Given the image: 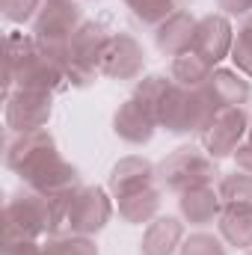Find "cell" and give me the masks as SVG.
I'll use <instances>...</instances> for the list:
<instances>
[{
    "instance_id": "7c38bea8",
    "label": "cell",
    "mask_w": 252,
    "mask_h": 255,
    "mask_svg": "<svg viewBox=\"0 0 252 255\" xmlns=\"http://www.w3.org/2000/svg\"><path fill=\"white\" fill-rule=\"evenodd\" d=\"M145 68V51L130 33H113L104 60H101V74L110 80H136Z\"/></svg>"
},
{
    "instance_id": "4316f807",
    "label": "cell",
    "mask_w": 252,
    "mask_h": 255,
    "mask_svg": "<svg viewBox=\"0 0 252 255\" xmlns=\"http://www.w3.org/2000/svg\"><path fill=\"white\" fill-rule=\"evenodd\" d=\"M45 0H0V9H3V18L12 21V24H30L39 9H42Z\"/></svg>"
},
{
    "instance_id": "83f0119b",
    "label": "cell",
    "mask_w": 252,
    "mask_h": 255,
    "mask_svg": "<svg viewBox=\"0 0 252 255\" xmlns=\"http://www.w3.org/2000/svg\"><path fill=\"white\" fill-rule=\"evenodd\" d=\"M223 15H252V0H217Z\"/></svg>"
},
{
    "instance_id": "9c48e42d",
    "label": "cell",
    "mask_w": 252,
    "mask_h": 255,
    "mask_svg": "<svg viewBox=\"0 0 252 255\" xmlns=\"http://www.w3.org/2000/svg\"><path fill=\"white\" fill-rule=\"evenodd\" d=\"M250 122L252 119L247 107H220L214 119L205 125V130L199 133V142L214 160L232 157L238 145L244 142V136L250 133Z\"/></svg>"
},
{
    "instance_id": "52a82bcc",
    "label": "cell",
    "mask_w": 252,
    "mask_h": 255,
    "mask_svg": "<svg viewBox=\"0 0 252 255\" xmlns=\"http://www.w3.org/2000/svg\"><path fill=\"white\" fill-rule=\"evenodd\" d=\"M110 30L101 21H83L80 30L74 33L71 45H68V60H65V80L77 89H86L95 83V77L101 74V60H104V48L110 42Z\"/></svg>"
},
{
    "instance_id": "3957f363",
    "label": "cell",
    "mask_w": 252,
    "mask_h": 255,
    "mask_svg": "<svg viewBox=\"0 0 252 255\" xmlns=\"http://www.w3.org/2000/svg\"><path fill=\"white\" fill-rule=\"evenodd\" d=\"M220 110V104L214 101L208 83L205 86H181L172 80L160 110H157V128L169 130V133H178V136H187V133H202L205 125L214 119V113Z\"/></svg>"
},
{
    "instance_id": "8992f818",
    "label": "cell",
    "mask_w": 252,
    "mask_h": 255,
    "mask_svg": "<svg viewBox=\"0 0 252 255\" xmlns=\"http://www.w3.org/2000/svg\"><path fill=\"white\" fill-rule=\"evenodd\" d=\"M217 175H220L217 160L205 148H196V145H178L157 163L160 187L175 196L193 190V187H202V184H214Z\"/></svg>"
},
{
    "instance_id": "e0dca14e",
    "label": "cell",
    "mask_w": 252,
    "mask_h": 255,
    "mask_svg": "<svg viewBox=\"0 0 252 255\" xmlns=\"http://www.w3.org/2000/svg\"><path fill=\"white\" fill-rule=\"evenodd\" d=\"M184 238V223L178 217H154L142 232L139 255H178Z\"/></svg>"
},
{
    "instance_id": "277c9868",
    "label": "cell",
    "mask_w": 252,
    "mask_h": 255,
    "mask_svg": "<svg viewBox=\"0 0 252 255\" xmlns=\"http://www.w3.org/2000/svg\"><path fill=\"white\" fill-rule=\"evenodd\" d=\"M51 235V199L33 187H18L3 208V247Z\"/></svg>"
},
{
    "instance_id": "5bb4252c",
    "label": "cell",
    "mask_w": 252,
    "mask_h": 255,
    "mask_svg": "<svg viewBox=\"0 0 252 255\" xmlns=\"http://www.w3.org/2000/svg\"><path fill=\"white\" fill-rule=\"evenodd\" d=\"M113 130L127 145H145V142H151V136L157 130V119L136 98H127L119 104V110L113 116Z\"/></svg>"
},
{
    "instance_id": "8fae6325",
    "label": "cell",
    "mask_w": 252,
    "mask_h": 255,
    "mask_svg": "<svg viewBox=\"0 0 252 255\" xmlns=\"http://www.w3.org/2000/svg\"><path fill=\"white\" fill-rule=\"evenodd\" d=\"M232 45H235V27L229 21V15L223 12H211L202 15L196 24V36H193V54H199L208 65L223 63L226 57H232Z\"/></svg>"
},
{
    "instance_id": "836d02e7",
    "label": "cell",
    "mask_w": 252,
    "mask_h": 255,
    "mask_svg": "<svg viewBox=\"0 0 252 255\" xmlns=\"http://www.w3.org/2000/svg\"><path fill=\"white\" fill-rule=\"evenodd\" d=\"M74 3H77V0H74Z\"/></svg>"
},
{
    "instance_id": "1f68e13d",
    "label": "cell",
    "mask_w": 252,
    "mask_h": 255,
    "mask_svg": "<svg viewBox=\"0 0 252 255\" xmlns=\"http://www.w3.org/2000/svg\"><path fill=\"white\" fill-rule=\"evenodd\" d=\"M247 255H252V250H247Z\"/></svg>"
},
{
    "instance_id": "d4e9b609",
    "label": "cell",
    "mask_w": 252,
    "mask_h": 255,
    "mask_svg": "<svg viewBox=\"0 0 252 255\" xmlns=\"http://www.w3.org/2000/svg\"><path fill=\"white\" fill-rule=\"evenodd\" d=\"M241 74H247L252 80V15L241 21V27L235 30V45H232V57H229Z\"/></svg>"
},
{
    "instance_id": "4dcf8cb0",
    "label": "cell",
    "mask_w": 252,
    "mask_h": 255,
    "mask_svg": "<svg viewBox=\"0 0 252 255\" xmlns=\"http://www.w3.org/2000/svg\"><path fill=\"white\" fill-rule=\"evenodd\" d=\"M247 136H250V142H252V122H250V133H247Z\"/></svg>"
},
{
    "instance_id": "9a60e30c",
    "label": "cell",
    "mask_w": 252,
    "mask_h": 255,
    "mask_svg": "<svg viewBox=\"0 0 252 255\" xmlns=\"http://www.w3.org/2000/svg\"><path fill=\"white\" fill-rule=\"evenodd\" d=\"M178 214H181L184 223L196 226V229H205V226L217 223L220 214H223L220 190L214 184H202V187H193V190L181 193L178 196Z\"/></svg>"
},
{
    "instance_id": "d6a6232c",
    "label": "cell",
    "mask_w": 252,
    "mask_h": 255,
    "mask_svg": "<svg viewBox=\"0 0 252 255\" xmlns=\"http://www.w3.org/2000/svg\"><path fill=\"white\" fill-rule=\"evenodd\" d=\"M181 3H184V0H181Z\"/></svg>"
},
{
    "instance_id": "d6986e66",
    "label": "cell",
    "mask_w": 252,
    "mask_h": 255,
    "mask_svg": "<svg viewBox=\"0 0 252 255\" xmlns=\"http://www.w3.org/2000/svg\"><path fill=\"white\" fill-rule=\"evenodd\" d=\"M220 238L235 250H252V211L250 208H223L217 220Z\"/></svg>"
},
{
    "instance_id": "44dd1931",
    "label": "cell",
    "mask_w": 252,
    "mask_h": 255,
    "mask_svg": "<svg viewBox=\"0 0 252 255\" xmlns=\"http://www.w3.org/2000/svg\"><path fill=\"white\" fill-rule=\"evenodd\" d=\"M211 74H214V65H208L199 54H193V51L175 57L172 65H169V77H172L175 83H181V86H190V89L205 86V83L211 80Z\"/></svg>"
},
{
    "instance_id": "2e32d148",
    "label": "cell",
    "mask_w": 252,
    "mask_h": 255,
    "mask_svg": "<svg viewBox=\"0 0 252 255\" xmlns=\"http://www.w3.org/2000/svg\"><path fill=\"white\" fill-rule=\"evenodd\" d=\"M196 24L199 18H193L187 9H178L175 15H169L157 30H154V45L160 54L166 57H181L193 48V36H196Z\"/></svg>"
},
{
    "instance_id": "ffe728a7",
    "label": "cell",
    "mask_w": 252,
    "mask_h": 255,
    "mask_svg": "<svg viewBox=\"0 0 252 255\" xmlns=\"http://www.w3.org/2000/svg\"><path fill=\"white\" fill-rule=\"evenodd\" d=\"M160 211V190L148 187V190L130 193L125 199H119V217L127 226H148Z\"/></svg>"
},
{
    "instance_id": "7a4b0ae2",
    "label": "cell",
    "mask_w": 252,
    "mask_h": 255,
    "mask_svg": "<svg viewBox=\"0 0 252 255\" xmlns=\"http://www.w3.org/2000/svg\"><path fill=\"white\" fill-rule=\"evenodd\" d=\"M6 65H3V83L6 95L15 89H39V92H60L68 86L65 80V63L45 54L33 33H18L12 30L6 36Z\"/></svg>"
},
{
    "instance_id": "5b68a950",
    "label": "cell",
    "mask_w": 252,
    "mask_h": 255,
    "mask_svg": "<svg viewBox=\"0 0 252 255\" xmlns=\"http://www.w3.org/2000/svg\"><path fill=\"white\" fill-rule=\"evenodd\" d=\"M83 15L80 6L74 0H45L39 15L33 18V39L39 42V48L57 60H68V45L74 39V33L80 30Z\"/></svg>"
},
{
    "instance_id": "7402d4cb",
    "label": "cell",
    "mask_w": 252,
    "mask_h": 255,
    "mask_svg": "<svg viewBox=\"0 0 252 255\" xmlns=\"http://www.w3.org/2000/svg\"><path fill=\"white\" fill-rule=\"evenodd\" d=\"M220 199H223V208H250L252 211V175L250 172H229L220 178L217 184Z\"/></svg>"
},
{
    "instance_id": "ba28073f",
    "label": "cell",
    "mask_w": 252,
    "mask_h": 255,
    "mask_svg": "<svg viewBox=\"0 0 252 255\" xmlns=\"http://www.w3.org/2000/svg\"><path fill=\"white\" fill-rule=\"evenodd\" d=\"M113 217V199L110 193L98 184L92 187H77L71 196V205H68V217H65V232L63 235H83V238H92L98 235Z\"/></svg>"
},
{
    "instance_id": "f546056e",
    "label": "cell",
    "mask_w": 252,
    "mask_h": 255,
    "mask_svg": "<svg viewBox=\"0 0 252 255\" xmlns=\"http://www.w3.org/2000/svg\"><path fill=\"white\" fill-rule=\"evenodd\" d=\"M232 157H235V163H238V169H241V172H250V175H252V142H250V139H247V142H241V145H238V151H235Z\"/></svg>"
},
{
    "instance_id": "30bf717a",
    "label": "cell",
    "mask_w": 252,
    "mask_h": 255,
    "mask_svg": "<svg viewBox=\"0 0 252 255\" xmlns=\"http://www.w3.org/2000/svg\"><path fill=\"white\" fill-rule=\"evenodd\" d=\"M54 110V95L39 92V89H15L6 95V110L3 119L12 133H33L45 130Z\"/></svg>"
},
{
    "instance_id": "f1b7e54d",
    "label": "cell",
    "mask_w": 252,
    "mask_h": 255,
    "mask_svg": "<svg viewBox=\"0 0 252 255\" xmlns=\"http://www.w3.org/2000/svg\"><path fill=\"white\" fill-rule=\"evenodd\" d=\"M3 255H45L39 241H24V244H9L3 247Z\"/></svg>"
},
{
    "instance_id": "ac0fdd59",
    "label": "cell",
    "mask_w": 252,
    "mask_h": 255,
    "mask_svg": "<svg viewBox=\"0 0 252 255\" xmlns=\"http://www.w3.org/2000/svg\"><path fill=\"white\" fill-rule=\"evenodd\" d=\"M208 89H211V95L220 107H244L252 98L250 80L238 68H214V74L208 80Z\"/></svg>"
},
{
    "instance_id": "cb8c5ba5",
    "label": "cell",
    "mask_w": 252,
    "mask_h": 255,
    "mask_svg": "<svg viewBox=\"0 0 252 255\" xmlns=\"http://www.w3.org/2000/svg\"><path fill=\"white\" fill-rule=\"evenodd\" d=\"M45 255H98V247L92 238L83 235H51L42 244Z\"/></svg>"
},
{
    "instance_id": "484cf974",
    "label": "cell",
    "mask_w": 252,
    "mask_h": 255,
    "mask_svg": "<svg viewBox=\"0 0 252 255\" xmlns=\"http://www.w3.org/2000/svg\"><path fill=\"white\" fill-rule=\"evenodd\" d=\"M178 255H226V247L220 238H214L208 232H193L184 238Z\"/></svg>"
},
{
    "instance_id": "603a6c76",
    "label": "cell",
    "mask_w": 252,
    "mask_h": 255,
    "mask_svg": "<svg viewBox=\"0 0 252 255\" xmlns=\"http://www.w3.org/2000/svg\"><path fill=\"white\" fill-rule=\"evenodd\" d=\"M130 15L142 24V27H160L169 15H175L181 9V0H125Z\"/></svg>"
},
{
    "instance_id": "6da1fadb",
    "label": "cell",
    "mask_w": 252,
    "mask_h": 255,
    "mask_svg": "<svg viewBox=\"0 0 252 255\" xmlns=\"http://www.w3.org/2000/svg\"><path fill=\"white\" fill-rule=\"evenodd\" d=\"M6 166L24 181V187H33L42 196H57L71 187H80L77 169L65 160L57 148V139L48 130L33 133H15L6 145Z\"/></svg>"
},
{
    "instance_id": "4fadbf2b",
    "label": "cell",
    "mask_w": 252,
    "mask_h": 255,
    "mask_svg": "<svg viewBox=\"0 0 252 255\" xmlns=\"http://www.w3.org/2000/svg\"><path fill=\"white\" fill-rule=\"evenodd\" d=\"M157 181V166L139 154H130V157H122L113 169H110V178H107V190L113 199H125L130 193L148 190L154 187Z\"/></svg>"
}]
</instances>
